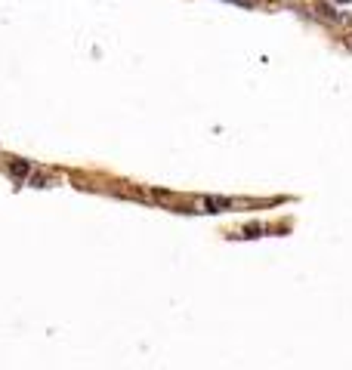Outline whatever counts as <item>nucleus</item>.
<instances>
[{
	"instance_id": "obj_1",
	"label": "nucleus",
	"mask_w": 352,
	"mask_h": 370,
	"mask_svg": "<svg viewBox=\"0 0 352 370\" xmlns=\"http://www.w3.org/2000/svg\"><path fill=\"white\" fill-rule=\"evenodd\" d=\"M232 201H225V197H207V207H229Z\"/></svg>"
},
{
	"instance_id": "obj_2",
	"label": "nucleus",
	"mask_w": 352,
	"mask_h": 370,
	"mask_svg": "<svg viewBox=\"0 0 352 370\" xmlns=\"http://www.w3.org/2000/svg\"><path fill=\"white\" fill-rule=\"evenodd\" d=\"M12 173H16V176H25V173H28V167H25V164H16V167H12Z\"/></svg>"
},
{
	"instance_id": "obj_3",
	"label": "nucleus",
	"mask_w": 352,
	"mask_h": 370,
	"mask_svg": "<svg viewBox=\"0 0 352 370\" xmlns=\"http://www.w3.org/2000/svg\"><path fill=\"white\" fill-rule=\"evenodd\" d=\"M229 3H238V6H254V0H229Z\"/></svg>"
},
{
	"instance_id": "obj_4",
	"label": "nucleus",
	"mask_w": 352,
	"mask_h": 370,
	"mask_svg": "<svg viewBox=\"0 0 352 370\" xmlns=\"http://www.w3.org/2000/svg\"><path fill=\"white\" fill-rule=\"evenodd\" d=\"M340 3H349V0H340Z\"/></svg>"
},
{
	"instance_id": "obj_5",
	"label": "nucleus",
	"mask_w": 352,
	"mask_h": 370,
	"mask_svg": "<svg viewBox=\"0 0 352 370\" xmlns=\"http://www.w3.org/2000/svg\"><path fill=\"white\" fill-rule=\"evenodd\" d=\"M349 46H352V41H349Z\"/></svg>"
}]
</instances>
